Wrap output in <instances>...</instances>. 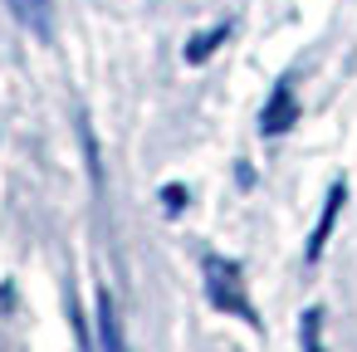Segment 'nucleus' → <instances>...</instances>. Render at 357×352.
Here are the masks:
<instances>
[{
	"mask_svg": "<svg viewBox=\"0 0 357 352\" xmlns=\"http://www.w3.org/2000/svg\"><path fill=\"white\" fill-rule=\"evenodd\" d=\"M201 274H206V298H211L220 313H235L240 323L259 328V313H255V303H250V293H245V274H240V264H235V259L206 254Z\"/></svg>",
	"mask_w": 357,
	"mask_h": 352,
	"instance_id": "nucleus-1",
	"label": "nucleus"
},
{
	"mask_svg": "<svg viewBox=\"0 0 357 352\" xmlns=\"http://www.w3.org/2000/svg\"><path fill=\"white\" fill-rule=\"evenodd\" d=\"M294 123H298V98H294V84L279 79L274 93H269V103H264V113H259V132H264V137H279V132H289Z\"/></svg>",
	"mask_w": 357,
	"mask_h": 352,
	"instance_id": "nucleus-2",
	"label": "nucleus"
},
{
	"mask_svg": "<svg viewBox=\"0 0 357 352\" xmlns=\"http://www.w3.org/2000/svg\"><path fill=\"white\" fill-rule=\"evenodd\" d=\"M342 201H347V186H342V181H333V186H328V196H323V215H318V225H313V235H308V245H303V259H308V264H318V259H323V250H328V235H333V225H337Z\"/></svg>",
	"mask_w": 357,
	"mask_h": 352,
	"instance_id": "nucleus-3",
	"label": "nucleus"
},
{
	"mask_svg": "<svg viewBox=\"0 0 357 352\" xmlns=\"http://www.w3.org/2000/svg\"><path fill=\"white\" fill-rule=\"evenodd\" d=\"M98 352H128L123 323H118V308H113V293L108 289H98Z\"/></svg>",
	"mask_w": 357,
	"mask_h": 352,
	"instance_id": "nucleus-4",
	"label": "nucleus"
},
{
	"mask_svg": "<svg viewBox=\"0 0 357 352\" xmlns=\"http://www.w3.org/2000/svg\"><path fill=\"white\" fill-rule=\"evenodd\" d=\"M10 10L25 30H35L40 40H50V0H10Z\"/></svg>",
	"mask_w": 357,
	"mask_h": 352,
	"instance_id": "nucleus-5",
	"label": "nucleus"
},
{
	"mask_svg": "<svg viewBox=\"0 0 357 352\" xmlns=\"http://www.w3.org/2000/svg\"><path fill=\"white\" fill-rule=\"evenodd\" d=\"M225 35H230V20H220V25H215V30H206V35H191V40H186V49H181V54H186V64H206V59L220 49V40H225Z\"/></svg>",
	"mask_w": 357,
	"mask_h": 352,
	"instance_id": "nucleus-6",
	"label": "nucleus"
},
{
	"mask_svg": "<svg viewBox=\"0 0 357 352\" xmlns=\"http://www.w3.org/2000/svg\"><path fill=\"white\" fill-rule=\"evenodd\" d=\"M318 328H323V308H303V313H298V337H303V352H323Z\"/></svg>",
	"mask_w": 357,
	"mask_h": 352,
	"instance_id": "nucleus-7",
	"label": "nucleus"
},
{
	"mask_svg": "<svg viewBox=\"0 0 357 352\" xmlns=\"http://www.w3.org/2000/svg\"><path fill=\"white\" fill-rule=\"evenodd\" d=\"M162 201H167V211L176 215V211L186 206V191H181V186H167V191H162Z\"/></svg>",
	"mask_w": 357,
	"mask_h": 352,
	"instance_id": "nucleus-8",
	"label": "nucleus"
}]
</instances>
